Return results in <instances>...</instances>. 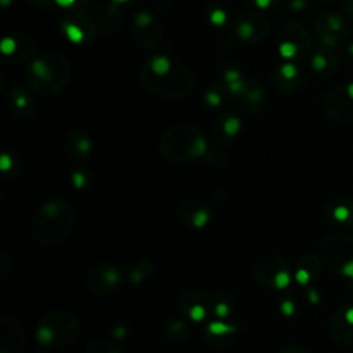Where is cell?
I'll list each match as a JSON object with an SVG mask.
<instances>
[{
  "label": "cell",
  "mask_w": 353,
  "mask_h": 353,
  "mask_svg": "<svg viewBox=\"0 0 353 353\" xmlns=\"http://www.w3.org/2000/svg\"><path fill=\"white\" fill-rule=\"evenodd\" d=\"M313 68L316 71H325L327 68H331L332 71L335 69V60L331 53L323 51L313 57Z\"/></svg>",
  "instance_id": "cell-17"
},
{
  "label": "cell",
  "mask_w": 353,
  "mask_h": 353,
  "mask_svg": "<svg viewBox=\"0 0 353 353\" xmlns=\"http://www.w3.org/2000/svg\"><path fill=\"white\" fill-rule=\"evenodd\" d=\"M233 310V299L225 292H219L213 299V314L219 320L228 319Z\"/></svg>",
  "instance_id": "cell-14"
},
{
  "label": "cell",
  "mask_w": 353,
  "mask_h": 353,
  "mask_svg": "<svg viewBox=\"0 0 353 353\" xmlns=\"http://www.w3.org/2000/svg\"><path fill=\"white\" fill-rule=\"evenodd\" d=\"M325 108L332 119L353 123V84L332 91L327 98Z\"/></svg>",
  "instance_id": "cell-9"
},
{
  "label": "cell",
  "mask_w": 353,
  "mask_h": 353,
  "mask_svg": "<svg viewBox=\"0 0 353 353\" xmlns=\"http://www.w3.org/2000/svg\"><path fill=\"white\" fill-rule=\"evenodd\" d=\"M91 140L83 133H73L67 141L65 152L71 160L83 162L86 160L91 152Z\"/></svg>",
  "instance_id": "cell-12"
},
{
  "label": "cell",
  "mask_w": 353,
  "mask_h": 353,
  "mask_svg": "<svg viewBox=\"0 0 353 353\" xmlns=\"http://www.w3.org/2000/svg\"><path fill=\"white\" fill-rule=\"evenodd\" d=\"M207 101L210 102V104L215 105V104H219V98L218 96H215V94H213V93H210V94L207 96Z\"/></svg>",
  "instance_id": "cell-29"
},
{
  "label": "cell",
  "mask_w": 353,
  "mask_h": 353,
  "mask_svg": "<svg viewBox=\"0 0 353 353\" xmlns=\"http://www.w3.org/2000/svg\"><path fill=\"white\" fill-rule=\"evenodd\" d=\"M211 21L214 24H222L225 21V14L222 12H214L211 14Z\"/></svg>",
  "instance_id": "cell-26"
},
{
  "label": "cell",
  "mask_w": 353,
  "mask_h": 353,
  "mask_svg": "<svg viewBox=\"0 0 353 353\" xmlns=\"http://www.w3.org/2000/svg\"><path fill=\"white\" fill-rule=\"evenodd\" d=\"M166 336L167 339L174 342H181L186 339V336L189 335V327L184 321L180 320H174L171 323L166 325Z\"/></svg>",
  "instance_id": "cell-15"
},
{
  "label": "cell",
  "mask_w": 353,
  "mask_h": 353,
  "mask_svg": "<svg viewBox=\"0 0 353 353\" xmlns=\"http://www.w3.org/2000/svg\"><path fill=\"white\" fill-rule=\"evenodd\" d=\"M239 129H240V122H239L236 118L228 119V120L224 123L225 134L235 135L236 133L239 131Z\"/></svg>",
  "instance_id": "cell-19"
},
{
  "label": "cell",
  "mask_w": 353,
  "mask_h": 353,
  "mask_svg": "<svg viewBox=\"0 0 353 353\" xmlns=\"http://www.w3.org/2000/svg\"><path fill=\"white\" fill-rule=\"evenodd\" d=\"M16 49V42L13 39H5L2 43V51L5 54H12L13 51Z\"/></svg>",
  "instance_id": "cell-23"
},
{
  "label": "cell",
  "mask_w": 353,
  "mask_h": 353,
  "mask_svg": "<svg viewBox=\"0 0 353 353\" xmlns=\"http://www.w3.org/2000/svg\"><path fill=\"white\" fill-rule=\"evenodd\" d=\"M279 353H305L297 346H284Z\"/></svg>",
  "instance_id": "cell-28"
},
{
  "label": "cell",
  "mask_w": 353,
  "mask_h": 353,
  "mask_svg": "<svg viewBox=\"0 0 353 353\" xmlns=\"http://www.w3.org/2000/svg\"><path fill=\"white\" fill-rule=\"evenodd\" d=\"M252 277L258 284L272 288L283 290L290 284V269L287 262L280 257H265L258 259L252 265Z\"/></svg>",
  "instance_id": "cell-4"
},
{
  "label": "cell",
  "mask_w": 353,
  "mask_h": 353,
  "mask_svg": "<svg viewBox=\"0 0 353 353\" xmlns=\"http://www.w3.org/2000/svg\"><path fill=\"white\" fill-rule=\"evenodd\" d=\"M226 79H228V80H232V82H236V80H237V73L229 72L226 75Z\"/></svg>",
  "instance_id": "cell-31"
},
{
  "label": "cell",
  "mask_w": 353,
  "mask_h": 353,
  "mask_svg": "<svg viewBox=\"0 0 353 353\" xmlns=\"http://www.w3.org/2000/svg\"><path fill=\"white\" fill-rule=\"evenodd\" d=\"M281 73H283V76L287 79L295 78L297 69L292 67V65H284V67H283V69H281Z\"/></svg>",
  "instance_id": "cell-24"
},
{
  "label": "cell",
  "mask_w": 353,
  "mask_h": 353,
  "mask_svg": "<svg viewBox=\"0 0 353 353\" xmlns=\"http://www.w3.org/2000/svg\"><path fill=\"white\" fill-rule=\"evenodd\" d=\"M148 21H149V18H148L146 14H141L140 18H138V24L140 25H145V24H148Z\"/></svg>",
  "instance_id": "cell-30"
},
{
  "label": "cell",
  "mask_w": 353,
  "mask_h": 353,
  "mask_svg": "<svg viewBox=\"0 0 353 353\" xmlns=\"http://www.w3.org/2000/svg\"><path fill=\"white\" fill-rule=\"evenodd\" d=\"M155 275V265L149 259H138L129 268L127 277L133 286L145 284Z\"/></svg>",
  "instance_id": "cell-13"
},
{
  "label": "cell",
  "mask_w": 353,
  "mask_h": 353,
  "mask_svg": "<svg viewBox=\"0 0 353 353\" xmlns=\"http://www.w3.org/2000/svg\"><path fill=\"white\" fill-rule=\"evenodd\" d=\"M75 0H57V3L58 5H61V6H69V5H72Z\"/></svg>",
  "instance_id": "cell-32"
},
{
  "label": "cell",
  "mask_w": 353,
  "mask_h": 353,
  "mask_svg": "<svg viewBox=\"0 0 353 353\" xmlns=\"http://www.w3.org/2000/svg\"><path fill=\"white\" fill-rule=\"evenodd\" d=\"M87 353H122L116 345L104 339H94L89 343Z\"/></svg>",
  "instance_id": "cell-16"
},
{
  "label": "cell",
  "mask_w": 353,
  "mask_h": 353,
  "mask_svg": "<svg viewBox=\"0 0 353 353\" xmlns=\"http://www.w3.org/2000/svg\"><path fill=\"white\" fill-rule=\"evenodd\" d=\"M82 323L68 310H53L42 316L36 325V341L47 349H60L75 342L80 335Z\"/></svg>",
  "instance_id": "cell-2"
},
{
  "label": "cell",
  "mask_w": 353,
  "mask_h": 353,
  "mask_svg": "<svg viewBox=\"0 0 353 353\" xmlns=\"http://www.w3.org/2000/svg\"><path fill=\"white\" fill-rule=\"evenodd\" d=\"M177 218L181 224L192 229H202L207 226L211 219V210L199 199H189L177 207Z\"/></svg>",
  "instance_id": "cell-8"
},
{
  "label": "cell",
  "mask_w": 353,
  "mask_h": 353,
  "mask_svg": "<svg viewBox=\"0 0 353 353\" xmlns=\"http://www.w3.org/2000/svg\"><path fill=\"white\" fill-rule=\"evenodd\" d=\"M76 217L72 206L64 199L42 203L31 219V235L43 247H54L68 239Z\"/></svg>",
  "instance_id": "cell-1"
},
{
  "label": "cell",
  "mask_w": 353,
  "mask_h": 353,
  "mask_svg": "<svg viewBox=\"0 0 353 353\" xmlns=\"http://www.w3.org/2000/svg\"><path fill=\"white\" fill-rule=\"evenodd\" d=\"M236 331H237L236 325L226 324V323H222L221 320H217V321L208 323V325L206 327L204 338L210 346L224 347L232 341Z\"/></svg>",
  "instance_id": "cell-11"
},
{
  "label": "cell",
  "mask_w": 353,
  "mask_h": 353,
  "mask_svg": "<svg viewBox=\"0 0 353 353\" xmlns=\"http://www.w3.org/2000/svg\"><path fill=\"white\" fill-rule=\"evenodd\" d=\"M25 352V332L21 323L14 316L0 319V353Z\"/></svg>",
  "instance_id": "cell-7"
},
{
  "label": "cell",
  "mask_w": 353,
  "mask_h": 353,
  "mask_svg": "<svg viewBox=\"0 0 353 353\" xmlns=\"http://www.w3.org/2000/svg\"><path fill=\"white\" fill-rule=\"evenodd\" d=\"M123 283V275L112 263H100L91 268L87 275V287L97 295H111L116 292Z\"/></svg>",
  "instance_id": "cell-5"
},
{
  "label": "cell",
  "mask_w": 353,
  "mask_h": 353,
  "mask_svg": "<svg viewBox=\"0 0 353 353\" xmlns=\"http://www.w3.org/2000/svg\"><path fill=\"white\" fill-rule=\"evenodd\" d=\"M280 51L284 57H294V54L297 53V46L292 45V43H283Z\"/></svg>",
  "instance_id": "cell-21"
},
{
  "label": "cell",
  "mask_w": 353,
  "mask_h": 353,
  "mask_svg": "<svg viewBox=\"0 0 353 353\" xmlns=\"http://www.w3.org/2000/svg\"><path fill=\"white\" fill-rule=\"evenodd\" d=\"M72 182L76 188H82V186H84L87 184V175L82 173H76L72 177Z\"/></svg>",
  "instance_id": "cell-22"
},
{
  "label": "cell",
  "mask_w": 353,
  "mask_h": 353,
  "mask_svg": "<svg viewBox=\"0 0 353 353\" xmlns=\"http://www.w3.org/2000/svg\"><path fill=\"white\" fill-rule=\"evenodd\" d=\"M207 151L203 134L192 126H177L168 130L160 141V152L174 163L193 162Z\"/></svg>",
  "instance_id": "cell-3"
},
{
  "label": "cell",
  "mask_w": 353,
  "mask_h": 353,
  "mask_svg": "<svg viewBox=\"0 0 353 353\" xmlns=\"http://www.w3.org/2000/svg\"><path fill=\"white\" fill-rule=\"evenodd\" d=\"M240 34H241V38H247V36H250V35L252 34L251 25H248V24H243V25H240Z\"/></svg>",
  "instance_id": "cell-27"
},
{
  "label": "cell",
  "mask_w": 353,
  "mask_h": 353,
  "mask_svg": "<svg viewBox=\"0 0 353 353\" xmlns=\"http://www.w3.org/2000/svg\"><path fill=\"white\" fill-rule=\"evenodd\" d=\"M317 32L319 38L327 46H335L347 34L345 21L335 14H324L317 20Z\"/></svg>",
  "instance_id": "cell-10"
},
{
  "label": "cell",
  "mask_w": 353,
  "mask_h": 353,
  "mask_svg": "<svg viewBox=\"0 0 353 353\" xmlns=\"http://www.w3.org/2000/svg\"><path fill=\"white\" fill-rule=\"evenodd\" d=\"M67 35L71 38V40H73V42H80L82 38H83L82 31H80L78 27H75V25H69V27H68Z\"/></svg>",
  "instance_id": "cell-20"
},
{
  "label": "cell",
  "mask_w": 353,
  "mask_h": 353,
  "mask_svg": "<svg viewBox=\"0 0 353 353\" xmlns=\"http://www.w3.org/2000/svg\"><path fill=\"white\" fill-rule=\"evenodd\" d=\"M178 305L181 313L192 321H203L213 313V298L196 288L182 292Z\"/></svg>",
  "instance_id": "cell-6"
},
{
  "label": "cell",
  "mask_w": 353,
  "mask_h": 353,
  "mask_svg": "<svg viewBox=\"0 0 353 353\" xmlns=\"http://www.w3.org/2000/svg\"><path fill=\"white\" fill-rule=\"evenodd\" d=\"M270 3V0H257V5L259 7H266Z\"/></svg>",
  "instance_id": "cell-33"
},
{
  "label": "cell",
  "mask_w": 353,
  "mask_h": 353,
  "mask_svg": "<svg viewBox=\"0 0 353 353\" xmlns=\"http://www.w3.org/2000/svg\"><path fill=\"white\" fill-rule=\"evenodd\" d=\"M152 68L153 71L157 73V75H164V73L168 72L170 69V62L166 57H157L156 60L153 61L152 64Z\"/></svg>",
  "instance_id": "cell-18"
},
{
  "label": "cell",
  "mask_w": 353,
  "mask_h": 353,
  "mask_svg": "<svg viewBox=\"0 0 353 353\" xmlns=\"http://www.w3.org/2000/svg\"><path fill=\"white\" fill-rule=\"evenodd\" d=\"M342 9L346 12L347 16L353 18V0H343L342 2Z\"/></svg>",
  "instance_id": "cell-25"
},
{
  "label": "cell",
  "mask_w": 353,
  "mask_h": 353,
  "mask_svg": "<svg viewBox=\"0 0 353 353\" xmlns=\"http://www.w3.org/2000/svg\"><path fill=\"white\" fill-rule=\"evenodd\" d=\"M116 2H126V0H116Z\"/></svg>",
  "instance_id": "cell-34"
}]
</instances>
